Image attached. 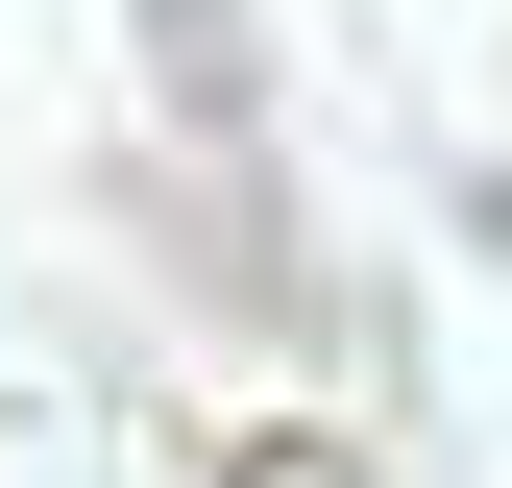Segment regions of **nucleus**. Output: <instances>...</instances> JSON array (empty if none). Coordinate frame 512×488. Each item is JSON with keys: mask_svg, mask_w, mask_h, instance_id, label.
I'll list each match as a JSON object with an SVG mask.
<instances>
[{"mask_svg": "<svg viewBox=\"0 0 512 488\" xmlns=\"http://www.w3.org/2000/svg\"><path fill=\"white\" fill-rule=\"evenodd\" d=\"M244 488H342V464H317V440H244Z\"/></svg>", "mask_w": 512, "mask_h": 488, "instance_id": "obj_1", "label": "nucleus"}]
</instances>
